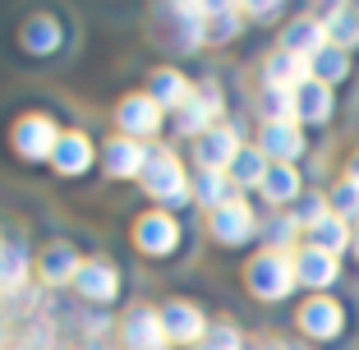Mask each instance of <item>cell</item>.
<instances>
[{
	"label": "cell",
	"mask_w": 359,
	"mask_h": 350,
	"mask_svg": "<svg viewBox=\"0 0 359 350\" xmlns=\"http://www.w3.org/2000/svg\"><path fill=\"white\" fill-rule=\"evenodd\" d=\"M244 276H249V290H254L258 299H285L290 290L299 286V281H295V258H290V254H272V249L258 254Z\"/></svg>",
	"instance_id": "6da1fadb"
},
{
	"label": "cell",
	"mask_w": 359,
	"mask_h": 350,
	"mask_svg": "<svg viewBox=\"0 0 359 350\" xmlns=\"http://www.w3.org/2000/svg\"><path fill=\"white\" fill-rule=\"evenodd\" d=\"M143 189L157 203H180L184 198V170H180L175 152L170 148H148V161H143Z\"/></svg>",
	"instance_id": "7a4b0ae2"
},
{
	"label": "cell",
	"mask_w": 359,
	"mask_h": 350,
	"mask_svg": "<svg viewBox=\"0 0 359 350\" xmlns=\"http://www.w3.org/2000/svg\"><path fill=\"white\" fill-rule=\"evenodd\" d=\"M120 341H125V350H166L170 337L157 309H134L125 318V328H120Z\"/></svg>",
	"instance_id": "3957f363"
},
{
	"label": "cell",
	"mask_w": 359,
	"mask_h": 350,
	"mask_svg": "<svg viewBox=\"0 0 359 350\" xmlns=\"http://www.w3.org/2000/svg\"><path fill=\"white\" fill-rule=\"evenodd\" d=\"M14 148L23 152V157L42 161V157H55V148H60V134H55V125L46 116H23L19 125H14Z\"/></svg>",
	"instance_id": "277c9868"
},
{
	"label": "cell",
	"mask_w": 359,
	"mask_h": 350,
	"mask_svg": "<svg viewBox=\"0 0 359 350\" xmlns=\"http://www.w3.org/2000/svg\"><path fill=\"white\" fill-rule=\"evenodd\" d=\"M217 111H222V93H217V83H203V93L189 97V102L175 111V129L180 134L203 138L212 129V120H217Z\"/></svg>",
	"instance_id": "5b68a950"
},
{
	"label": "cell",
	"mask_w": 359,
	"mask_h": 350,
	"mask_svg": "<svg viewBox=\"0 0 359 350\" xmlns=\"http://www.w3.org/2000/svg\"><path fill=\"white\" fill-rule=\"evenodd\" d=\"M194 152H198L203 170H231L235 157H240V138L231 129H208L203 138H194Z\"/></svg>",
	"instance_id": "8992f818"
},
{
	"label": "cell",
	"mask_w": 359,
	"mask_h": 350,
	"mask_svg": "<svg viewBox=\"0 0 359 350\" xmlns=\"http://www.w3.org/2000/svg\"><path fill=\"white\" fill-rule=\"evenodd\" d=\"M161 323H166L170 341H203L208 337V318H203V309L189 304V299H170L161 309Z\"/></svg>",
	"instance_id": "52a82bcc"
},
{
	"label": "cell",
	"mask_w": 359,
	"mask_h": 350,
	"mask_svg": "<svg viewBox=\"0 0 359 350\" xmlns=\"http://www.w3.org/2000/svg\"><path fill=\"white\" fill-rule=\"evenodd\" d=\"M327 28L318 19H295L290 28L281 32V51H290V55H299V60H313V55H323L327 51Z\"/></svg>",
	"instance_id": "ba28073f"
},
{
	"label": "cell",
	"mask_w": 359,
	"mask_h": 350,
	"mask_svg": "<svg viewBox=\"0 0 359 350\" xmlns=\"http://www.w3.org/2000/svg\"><path fill=\"white\" fill-rule=\"evenodd\" d=\"M263 79H267V88H281V93H299V88L313 79V65L299 60V55H290V51H276L272 60L263 65Z\"/></svg>",
	"instance_id": "9c48e42d"
},
{
	"label": "cell",
	"mask_w": 359,
	"mask_h": 350,
	"mask_svg": "<svg viewBox=\"0 0 359 350\" xmlns=\"http://www.w3.org/2000/svg\"><path fill=\"white\" fill-rule=\"evenodd\" d=\"M134 240H138V249H148V254H170L175 240H180V226H175L170 213H148L134 226Z\"/></svg>",
	"instance_id": "30bf717a"
},
{
	"label": "cell",
	"mask_w": 359,
	"mask_h": 350,
	"mask_svg": "<svg viewBox=\"0 0 359 350\" xmlns=\"http://www.w3.org/2000/svg\"><path fill=\"white\" fill-rule=\"evenodd\" d=\"M212 235L222 244H244L249 235H254V213H249V203H226V208H217L212 213Z\"/></svg>",
	"instance_id": "8fae6325"
},
{
	"label": "cell",
	"mask_w": 359,
	"mask_h": 350,
	"mask_svg": "<svg viewBox=\"0 0 359 350\" xmlns=\"http://www.w3.org/2000/svg\"><path fill=\"white\" fill-rule=\"evenodd\" d=\"M116 120H120L125 134L143 138V134H157V129H161V107L152 102V97H125L120 111H116Z\"/></svg>",
	"instance_id": "7c38bea8"
},
{
	"label": "cell",
	"mask_w": 359,
	"mask_h": 350,
	"mask_svg": "<svg viewBox=\"0 0 359 350\" xmlns=\"http://www.w3.org/2000/svg\"><path fill=\"white\" fill-rule=\"evenodd\" d=\"M295 281L299 286H313V290H323V286H332L337 281V254H323V249H299L295 254Z\"/></svg>",
	"instance_id": "4fadbf2b"
},
{
	"label": "cell",
	"mask_w": 359,
	"mask_h": 350,
	"mask_svg": "<svg viewBox=\"0 0 359 350\" xmlns=\"http://www.w3.org/2000/svg\"><path fill=\"white\" fill-rule=\"evenodd\" d=\"M299 328H304L309 337H337L341 332V304L327 299V295H313L299 309Z\"/></svg>",
	"instance_id": "5bb4252c"
},
{
	"label": "cell",
	"mask_w": 359,
	"mask_h": 350,
	"mask_svg": "<svg viewBox=\"0 0 359 350\" xmlns=\"http://www.w3.org/2000/svg\"><path fill=\"white\" fill-rule=\"evenodd\" d=\"M116 286H120L116 267L102 263V258H97V263H83V267H79V276H74V290L83 299H111V295H116Z\"/></svg>",
	"instance_id": "9a60e30c"
},
{
	"label": "cell",
	"mask_w": 359,
	"mask_h": 350,
	"mask_svg": "<svg viewBox=\"0 0 359 350\" xmlns=\"http://www.w3.org/2000/svg\"><path fill=\"white\" fill-rule=\"evenodd\" d=\"M102 161H106V170L111 175H143V161H148V148H138L134 138H111L106 143V152H102Z\"/></svg>",
	"instance_id": "2e32d148"
},
{
	"label": "cell",
	"mask_w": 359,
	"mask_h": 350,
	"mask_svg": "<svg viewBox=\"0 0 359 350\" xmlns=\"http://www.w3.org/2000/svg\"><path fill=\"white\" fill-rule=\"evenodd\" d=\"M258 148L267 157H276V166H290V161L304 152V138H299V125H267L263 129V143Z\"/></svg>",
	"instance_id": "e0dca14e"
},
{
	"label": "cell",
	"mask_w": 359,
	"mask_h": 350,
	"mask_svg": "<svg viewBox=\"0 0 359 350\" xmlns=\"http://www.w3.org/2000/svg\"><path fill=\"white\" fill-rule=\"evenodd\" d=\"M194 198L208 203L212 213H217V208L235 203V180H231V175H222V170H203V175H194Z\"/></svg>",
	"instance_id": "ac0fdd59"
},
{
	"label": "cell",
	"mask_w": 359,
	"mask_h": 350,
	"mask_svg": "<svg viewBox=\"0 0 359 350\" xmlns=\"http://www.w3.org/2000/svg\"><path fill=\"white\" fill-rule=\"evenodd\" d=\"M295 107H299V120H309V125H323V120L332 116V88L318 83V79H309V83L295 93Z\"/></svg>",
	"instance_id": "d6986e66"
},
{
	"label": "cell",
	"mask_w": 359,
	"mask_h": 350,
	"mask_svg": "<svg viewBox=\"0 0 359 350\" xmlns=\"http://www.w3.org/2000/svg\"><path fill=\"white\" fill-rule=\"evenodd\" d=\"M93 161V143L88 134H60V148H55V170L60 175H79Z\"/></svg>",
	"instance_id": "ffe728a7"
},
{
	"label": "cell",
	"mask_w": 359,
	"mask_h": 350,
	"mask_svg": "<svg viewBox=\"0 0 359 350\" xmlns=\"http://www.w3.org/2000/svg\"><path fill=\"white\" fill-rule=\"evenodd\" d=\"M244 23L240 5H208V23H203V42H231Z\"/></svg>",
	"instance_id": "44dd1931"
},
{
	"label": "cell",
	"mask_w": 359,
	"mask_h": 350,
	"mask_svg": "<svg viewBox=\"0 0 359 350\" xmlns=\"http://www.w3.org/2000/svg\"><path fill=\"white\" fill-rule=\"evenodd\" d=\"M148 97L157 102L161 111H166V107L180 111L194 93H189V83H184V74H175V69H161V74H152V93H148Z\"/></svg>",
	"instance_id": "7402d4cb"
},
{
	"label": "cell",
	"mask_w": 359,
	"mask_h": 350,
	"mask_svg": "<svg viewBox=\"0 0 359 350\" xmlns=\"http://www.w3.org/2000/svg\"><path fill=\"white\" fill-rule=\"evenodd\" d=\"M323 28H327V42L341 46V51L359 42V19H355V10H346V5H332V10L323 14Z\"/></svg>",
	"instance_id": "603a6c76"
},
{
	"label": "cell",
	"mask_w": 359,
	"mask_h": 350,
	"mask_svg": "<svg viewBox=\"0 0 359 350\" xmlns=\"http://www.w3.org/2000/svg\"><path fill=\"white\" fill-rule=\"evenodd\" d=\"M79 267L83 263H79V254L69 249V244H51V249L42 254V276L46 281H74Z\"/></svg>",
	"instance_id": "cb8c5ba5"
},
{
	"label": "cell",
	"mask_w": 359,
	"mask_h": 350,
	"mask_svg": "<svg viewBox=\"0 0 359 350\" xmlns=\"http://www.w3.org/2000/svg\"><path fill=\"white\" fill-rule=\"evenodd\" d=\"M309 235H313V249H323V254H341V249H350V244H355V235H350V226L341 222L337 213H332V217H327L323 226H313Z\"/></svg>",
	"instance_id": "d4e9b609"
},
{
	"label": "cell",
	"mask_w": 359,
	"mask_h": 350,
	"mask_svg": "<svg viewBox=\"0 0 359 350\" xmlns=\"http://www.w3.org/2000/svg\"><path fill=\"white\" fill-rule=\"evenodd\" d=\"M267 152L263 148H240V157H235V166H231V180L235 184H263L267 180Z\"/></svg>",
	"instance_id": "484cf974"
},
{
	"label": "cell",
	"mask_w": 359,
	"mask_h": 350,
	"mask_svg": "<svg viewBox=\"0 0 359 350\" xmlns=\"http://www.w3.org/2000/svg\"><path fill=\"white\" fill-rule=\"evenodd\" d=\"M23 276H28V254L0 244V290H23Z\"/></svg>",
	"instance_id": "4316f807"
},
{
	"label": "cell",
	"mask_w": 359,
	"mask_h": 350,
	"mask_svg": "<svg viewBox=\"0 0 359 350\" xmlns=\"http://www.w3.org/2000/svg\"><path fill=\"white\" fill-rule=\"evenodd\" d=\"M263 116H267V125H295V120H299L295 93H281V88H267V93H263Z\"/></svg>",
	"instance_id": "83f0119b"
},
{
	"label": "cell",
	"mask_w": 359,
	"mask_h": 350,
	"mask_svg": "<svg viewBox=\"0 0 359 350\" xmlns=\"http://www.w3.org/2000/svg\"><path fill=\"white\" fill-rule=\"evenodd\" d=\"M263 194H267V203H290L299 194L295 166H272V170H267V180H263Z\"/></svg>",
	"instance_id": "f1b7e54d"
},
{
	"label": "cell",
	"mask_w": 359,
	"mask_h": 350,
	"mask_svg": "<svg viewBox=\"0 0 359 350\" xmlns=\"http://www.w3.org/2000/svg\"><path fill=\"white\" fill-rule=\"evenodd\" d=\"M295 235H299V222H295V213H290V217H285V213H276L272 222L263 226V240H267V249H272V254H285V249L295 244Z\"/></svg>",
	"instance_id": "f546056e"
},
{
	"label": "cell",
	"mask_w": 359,
	"mask_h": 350,
	"mask_svg": "<svg viewBox=\"0 0 359 350\" xmlns=\"http://www.w3.org/2000/svg\"><path fill=\"white\" fill-rule=\"evenodd\" d=\"M313 79L318 83H337V79H346V69H350V60H346V51L341 46H327L323 55H313Z\"/></svg>",
	"instance_id": "4dcf8cb0"
},
{
	"label": "cell",
	"mask_w": 359,
	"mask_h": 350,
	"mask_svg": "<svg viewBox=\"0 0 359 350\" xmlns=\"http://www.w3.org/2000/svg\"><path fill=\"white\" fill-rule=\"evenodd\" d=\"M327 203H332V213H337L341 222H359V180H350V175H346V180L332 189Z\"/></svg>",
	"instance_id": "1f68e13d"
},
{
	"label": "cell",
	"mask_w": 359,
	"mask_h": 350,
	"mask_svg": "<svg viewBox=\"0 0 359 350\" xmlns=\"http://www.w3.org/2000/svg\"><path fill=\"white\" fill-rule=\"evenodd\" d=\"M327 217H332V203L323 198V194H304V198H299V208H295V222L309 226V231H313V226H323Z\"/></svg>",
	"instance_id": "d6a6232c"
},
{
	"label": "cell",
	"mask_w": 359,
	"mask_h": 350,
	"mask_svg": "<svg viewBox=\"0 0 359 350\" xmlns=\"http://www.w3.org/2000/svg\"><path fill=\"white\" fill-rule=\"evenodd\" d=\"M198 350H244V341L231 323H217V328H208V337L198 341Z\"/></svg>",
	"instance_id": "836d02e7"
},
{
	"label": "cell",
	"mask_w": 359,
	"mask_h": 350,
	"mask_svg": "<svg viewBox=\"0 0 359 350\" xmlns=\"http://www.w3.org/2000/svg\"><path fill=\"white\" fill-rule=\"evenodd\" d=\"M28 46L32 51H46V46H55V23L51 19H37V23H28Z\"/></svg>",
	"instance_id": "e575fe53"
},
{
	"label": "cell",
	"mask_w": 359,
	"mask_h": 350,
	"mask_svg": "<svg viewBox=\"0 0 359 350\" xmlns=\"http://www.w3.org/2000/svg\"><path fill=\"white\" fill-rule=\"evenodd\" d=\"M249 14H254V19H272V14H276V5H254Z\"/></svg>",
	"instance_id": "d590c367"
},
{
	"label": "cell",
	"mask_w": 359,
	"mask_h": 350,
	"mask_svg": "<svg viewBox=\"0 0 359 350\" xmlns=\"http://www.w3.org/2000/svg\"><path fill=\"white\" fill-rule=\"evenodd\" d=\"M350 180H359V152L350 157Z\"/></svg>",
	"instance_id": "8d00e7d4"
},
{
	"label": "cell",
	"mask_w": 359,
	"mask_h": 350,
	"mask_svg": "<svg viewBox=\"0 0 359 350\" xmlns=\"http://www.w3.org/2000/svg\"><path fill=\"white\" fill-rule=\"evenodd\" d=\"M350 249H355V254H359V235H355V244H350Z\"/></svg>",
	"instance_id": "74e56055"
},
{
	"label": "cell",
	"mask_w": 359,
	"mask_h": 350,
	"mask_svg": "<svg viewBox=\"0 0 359 350\" xmlns=\"http://www.w3.org/2000/svg\"><path fill=\"white\" fill-rule=\"evenodd\" d=\"M290 350H304V346H290Z\"/></svg>",
	"instance_id": "f35d334b"
}]
</instances>
